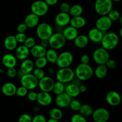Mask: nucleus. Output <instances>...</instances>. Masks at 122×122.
Wrapping results in <instances>:
<instances>
[{"mask_svg":"<svg viewBox=\"0 0 122 122\" xmlns=\"http://www.w3.org/2000/svg\"><path fill=\"white\" fill-rule=\"evenodd\" d=\"M75 71V77L81 81H86L90 79L94 75V70L89 64H78Z\"/></svg>","mask_w":122,"mask_h":122,"instance_id":"nucleus-1","label":"nucleus"},{"mask_svg":"<svg viewBox=\"0 0 122 122\" xmlns=\"http://www.w3.org/2000/svg\"><path fill=\"white\" fill-rule=\"evenodd\" d=\"M119 42V36L115 32H108L104 34L101 44L102 48L108 51L114 50L117 46Z\"/></svg>","mask_w":122,"mask_h":122,"instance_id":"nucleus-2","label":"nucleus"},{"mask_svg":"<svg viewBox=\"0 0 122 122\" xmlns=\"http://www.w3.org/2000/svg\"><path fill=\"white\" fill-rule=\"evenodd\" d=\"M113 2L112 0H95L94 10L98 15H107L113 9Z\"/></svg>","mask_w":122,"mask_h":122,"instance_id":"nucleus-3","label":"nucleus"},{"mask_svg":"<svg viewBox=\"0 0 122 122\" xmlns=\"http://www.w3.org/2000/svg\"><path fill=\"white\" fill-rule=\"evenodd\" d=\"M57 81L63 83H70L75 77V71L69 67L60 68L56 74Z\"/></svg>","mask_w":122,"mask_h":122,"instance_id":"nucleus-4","label":"nucleus"},{"mask_svg":"<svg viewBox=\"0 0 122 122\" xmlns=\"http://www.w3.org/2000/svg\"><path fill=\"white\" fill-rule=\"evenodd\" d=\"M36 32L37 36L40 40H48L54 33L52 26L46 22L39 23V25L36 26Z\"/></svg>","mask_w":122,"mask_h":122,"instance_id":"nucleus-5","label":"nucleus"},{"mask_svg":"<svg viewBox=\"0 0 122 122\" xmlns=\"http://www.w3.org/2000/svg\"><path fill=\"white\" fill-rule=\"evenodd\" d=\"M66 39L61 32L53 33L48 39L50 46L54 50H60L66 45Z\"/></svg>","mask_w":122,"mask_h":122,"instance_id":"nucleus-6","label":"nucleus"},{"mask_svg":"<svg viewBox=\"0 0 122 122\" xmlns=\"http://www.w3.org/2000/svg\"><path fill=\"white\" fill-rule=\"evenodd\" d=\"M92 58L98 65L105 64L110 58L109 51L102 47L98 48L93 52Z\"/></svg>","mask_w":122,"mask_h":122,"instance_id":"nucleus-7","label":"nucleus"},{"mask_svg":"<svg viewBox=\"0 0 122 122\" xmlns=\"http://www.w3.org/2000/svg\"><path fill=\"white\" fill-rule=\"evenodd\" d=\"M31 12L39 17L46 15L49 10V6L45 1L37 0L32 3L30 5Z\"/></svg>","mask_w":122,"mask_h":122,"instance_id":"nucleus-8","label":"nucleus"},{"mask_svg":"<svg viewBox=\"0 0 122 122\" xmlns=\"http://www.w3.org/2000/svg\"><path fill=\"white\" fill-rule=\"evenodd\" d=\"M73 60L72 54L70 51H65L58 55L56 64L59 68L69 67L72 64Z\"/></svg>","mask_w":122,"mask_h":122,"instance_id":"nucleus-9","label":"nucleus"},{"mask_svg":"<svg viewBox=\"0 0 122 122\" xmlns=\"http://www.w3.org/2000/svg\"><path fill=\"white\" fill-rule=\"evenodd\" d=\"M20 84L28 90H33L38 87V80L32 73L25 74L20 77Z\"/></svg>","mask_w":122,"mask_h":122,"instance_id":"nucleus-10","label":"nucleus"},{"mask_svg":"<svg viewBox=\"0 0 122 122\" xmlns=\"http://www.w3.org/2000/svg\"><path fill=\"white\" fill-rule=\"evenodd\" d=\"M91 116L95 122H107L110 119V112L107 108L100 107L94 110Z\"/></svg>","mask_w":122,"mask_h":122,"instance_id":"nucleus-11","label":"nucleus"},{"mask_svg":"<svg viewBox=\"0 0 122 122\" xmlns=\"http://www.w3.org/2000/svg\"><path fill=\"white\" fill-rule=\"evenodd\" d=\"M113 25V21L107 15H101L95 21V27L104 32L110 29Z\"/></svg>","mask_w":122,"mask_h":122,"instance_id":"nucleus-12","label":"nucleus"},{"mask_svg":"<svg viewBox=\"0 0 122 122\" xmlns=\"http://www.w3.org/2000/svg\"><path fill=\"white\" fill-rule=\"evenodd\" d=\"M55 82L50 76H45L38 81V85L41 91L51 92L52 91Z\"/></svg>","mask_w":122,"mask_h":122,"instance_id":"nucleus-13","label":"nucleus"},{"mask_svg":"<svg viewBox=\"0 0 122 122\" xmlns=\"http://www.w3.org/2000/svg\"><path fill=\"white\" fill-rule=\"evenodd\" d=\"M71 100L72 98L64 92L62 94L56 95L55 102L58 108H65L69 107Z\"/></svg>","mask_w":122,"mask_h":122,"instance_id":"nucleus-14","label":"nucleus"},{"mask_svg":"<svg viewBox=\"0 0 122 122\" xmlns=\"http://www.w3.org/2000/svg\"><path fill=\"white\" fill-rule=\"evenodd\" d=\"M106 100L110 106L116 107L120 104L122 98L119 92L115 91H110L106 94Z\"/></svg>","mask_w":122,"mask_h":122,"instance_id":"nucleus-15","label":"nucleus"},{"mask_svg":"<svg viewBox=\"0 0 122 122\" xmlns=\"http://www.w3.org/2000/svg\"><path fill=\"white\" fill-rule=\"evenodd\" d=\"M71 16L68 13L60 12L55 17V23L59 27H63L70 24Z\"/></svg>","mask_w":122,"mask_h":122,"instance_id":"nucleus-16","label":"nucleus"},{"mask_svg":"<svg viewBox=\"0 0 122 122\" xmlns=\"http://www.w3.org/2000/svg\"><path fill=\"white\" fill-rule=\"evenodd\" d=\"M36 101L40 106L46 107L52 103V97L50 92L41 91L38 93Z\"/></svg>","mask_w":122,"mask_h":122,"instance_id":"nucleus-17","label":"nucleus"},{"mask_svg":"<svg viewBox=\"0 0 122 122\" xmlns=\"http://www.w3.org/2000/svg\"><path fill=\"white\" fill-rule=\"evenodd\" d=\"M17 58L15 56L11 54L7 53L4 55L1 59L2 64L6 68H11L15 67L17 65Z\"/></svg>","mask_w":122,"mask_h":122,"instance_id":"nucleus-18","label":"nucleus"},{"mask_svg":"<svg viewBox=\"0 0 122 122\" xmlns=\"http://www.w3.org/2000/svg\"><path fill=\"white\" fill-rule=\"evenodd\" d=\"M34 69V62L30 59L26 58V59L23 60L21 64H20V71L23 75L32 73Z\"/></svg>","mask_w":122,"mask_h":122,"instance_id":"nucleus-19","label":"nucleus"},{"mask_svg":"<svg viewBox=\"0 0 122 122\" xmlns=\"http://www.w3.org/2000/svg\"><path fill=\"white\" fill-rule=\"evenodd\" d=\"M103 35V32H101L96 27H94V28H92L89 30L87 36H88L89 41L92 42L100 43L101 42Z\"/></svg>","mask_w":122,"mask_h":122,"instance_id":"nucleus-20","label":"nucleus"},{"mask_svg":"<svg viewBox=\"0 0 122 122\" xmlns=\"http://www.w3.org/2000/svg\"><path fill=\"white\" fill-rule=\"evenodd\" d=\"M15 56L17 59L19 60H24L28 58L30 53V49L26 47L24 44L17 46L15 48Z\"/></svg>","mask_w":122,"mask_h":122,"instance_id":"nucleus-21","label":"nucleus"},{"mask_svg":"<svg viewBox=\"0 0 122 122\" xmlns=\"http://www.w3.org/2000/svg\"><path fill=\"white\" fill-rule=\"evenodd\" d=\"M17 86L12 82H6L2 85L1 87V92L7 97H13L15 95Z\"/></svg>","mask_w":122,"mask_h":122,"instance_id":"nucleus-22","label":"nucleus"},{"mask_svg":"<svg viewBox=\"0 0 122 122\" xmlns=\"http://www.w3.org/2000/svg\"><path fill=\"white\" fill-rule=\"evenodd\" d=\"M24 23L26 25L27 28L36 27L39 23V17L32 13H30L25 18Z\"/></svg>","mask_w":122,"mask_h":122,"instance_id":"nucleus-23","label":"nucleus"},{"mask_svg":"<svg viewBox=\"0 0 122 122\" xmlns=\"http://www.w3.org/2000/svg\"><path fill=\"white\" fill-rule=\"evenodd\" d=\"M62 34L63 35L66 40L74 41V39L79 35L78 29L72 27L71 26H67L63 29Z\"/></svg>","mask_w":122,"mask_h":122,"instance_id":"nucleus-24","label":"nucleus"},{"mask_svg":"<svg viewBox=\"0 0 122 122\" xmlns=\"http://www.w3.org/2000/svg\"><path fill=\"white\" fill-rule=\"evenodd\" d=\"M65 92L68 95L72 98H76L80 95L79 88V85L75 84V83L70 82L65 87Z\"/></svg>","mask_w":122,"mask_h":122,"instance_id":"nucleus-25","label":"nucleus"},{"mask_svg":"<svg viewBox=\"0 0 122 122\" xmlns=\"http://www.w3.org/2000/svg\"><path fill=\"white\" fill-rule=\"evenodd\" d=\"M74 45L77 48H84L89 44V39L88 36L85 35H78L74 39Z\"/></svg>","mask_w":122,"mask_h":122,"instance_id":"nucleus-26","label":"nucleus"},{"mask_svg":"<svg viewBox=\"0 0 122 122\" xmlns=\"http://www.w3.org/2000/svg\"><path fill=\"white\" fill-rule=\"evenodd\" d=\"M19 43L17 41L15 36L9 35L6 37L4 41V45L6 50L8 51H13L15 50Z\"/></svg>","mask_w":122,"mask_h":122,"instance_id":"nucleus-27","label":"nucleus"},{"mask_svg":"<svg viewBox=\"0 0 122 122\" xmlns=\"http://www.w3.org/2000/svg\"><path fill=\"white\" fill-rule=\"evenodd\" d=\"M46 49L42 46L40 44H36L32 48L30 49V53L35 58L45 57Z\"/></svg>","mask_w":122,"mask_h":122,"instance_id":"nucleus-28","label":"nucleus"},{"mask_svg":"<svg viewBox=\"0 0 122 122\" xmlns=\"http://www.w3.org/2000/svg\"><path fill=\"white\" fill-rule=\"evenodd\" d=\"M86 24V20L82 15L76 17H71L70 25L72 27L79 29L84 27Z\"/></svg>","mask_w":122,"mask_h":122,"instance_id":"nucleus-29","label":"nucleus"},{"mask_svg":"<svg viewBox=\"0 0 122 122\" xmlns=\"http://www.w3.org/2000/svg\"><path fill=\"white\" fill-rule=\"evenodd\" d=\"M108 68L105 64H100L95 68L94 71V74L95 77L98 79H103L106 77L108 73Z\"/></svg>","mask_w":122,"mask_h":122,"instance_id":"nucleus-30","label":"nucleus"},{"mask_svg":"<svg viewBox=\"0 0 122 122\" xmlns=\"http://www.w3.org/2000/svg\"><path fill=\"white\" fill-rule=\"evenodd\" d=\"M58 56V54L57 52V50L51 48L46 50L45 57H46L48 63L52 64H56V61H57Z\"/></svg>","mask_w":122,"mask_h":122,"instance_id":"nucleus-31","label":"nucleus"},{"mask_svg":"<svg viewBox=\"0 0 122 122\" xmlns=\"http://www.w3.org/2000/svg\"><path fill=\"white\" fill-rule=\"evenodd\" d=\"M48 114L51 119L57 120H61L63 117V112L61 108L58 107H54L51 108L49 110Z\"/></svg>","mask_w":122,"mask_h":122,"instance_id":"nucleus-32","label":"nucleus"},{"mask_svg":"<svg viewBox=\"0 0 122 122\" xmlns=\"http://www.w3.org/2000/svg\"><path fill=\"white\" fill-rule=\"evenodd\" d=\"M83 11V7L80 4H74L70 7L69 14L71 17L80 16L82 14Z\"/></svg>","mask_w":122,"mask_h":122,"instance_id":"nucleus-33","label":"nucleus"},{"mask_svg":"<svg viewBox=\"0 0 122 122\" xmlns=\"http://www.w3.org/2000/svg\"><path fill=\"white\" fill-rule=\"evenodd\" d=\"M93 112H94V110L92 108L91 106H89V104H82L81 108L79 111L80 114L83 116L85 117L91 116Z\"/></svg>","mask_w":122,"mask_h":122,"instance_id":"nucleus-34","label":"nucleus"},{"mask_svg":"<svg viewBox=\"0 0 122 122\" xmlns=\"http://www.w3.org/2000/svg\"><path fill=\"white\" fill-rule=\"evenodd\" d=\"M65 87L64 83L59 82V81H57V82H55L54 85L52 92L56 95H59V94L64 92Z\"/></svg>","mask_w":122,"mask_h":122,"instance_id":"nucleus-35","label":"nucleus"},{"mask_svg":"<svg viewBox=\"0 0 122 122\" xmlns=\"http://www.w3.org/2000/svg\"><path fill=\"white\" fill-rule=\"evenodd\" d=\"M48 63V62L45 57H39V58H37L35 61L34 62L35 67L37 68H40V69H44Z\"/></svg>","mask_w":122,"mask_h":122,"instance_id":"nucleus-36","label":"nucleus"},{"mask_svg":"<svg viewBox=\"0 0 122 122\" xmlns=\"http://www.w3.org/2000/svg\"><path fill=\"white\" fill-rule=\"evenodd\" d=\"M107 16L110 18L111 20L112 21H116L119 20V18L120 17V13L117 10H113L112 9L108 13V14H107Z\"/></svg>","mask_w":122,"mask_h":122,"instance_id":"nucleus-37","label":"nucleus"},{"mask_svg":"<svg viewBox=\"0 0 122 122\" xmlns=\"http://www.w3.org/2000/svg\"><path fill=\"white\" fill-rule=\"evenodd\" d=\"M81 106H82V104H81V101L75 99V100H71V102L69 104V107L73 112H79Z\"/></svg>","mask_w":122,"mask_h":122,"instance_id":"nucleus-38","label":"nucleus"},{"mask_svg":"<svg viewBox=\"0 0 122 122\" xmlns=\"http://www.w3.org/2000/svg\"><path fill=\"white\" fill-rule=\"evenodd\" d=\"M32 74L34 75L35 77L38 81L45 76V71L43 70V69H40V68L36 67L35 69H33V71H32Z\"/></svg>","mask_w":122,"mask_h":122,"instance_id":"nucleus-39","label":"nucleus"},{"mask_svg":"<svg viewBox=\"0 0 122 122\" xmlns=\"http://www.w3.org/2000/svg\"><path fill=\"white\" fill-rule=\"evenodd\" d=\"M70 122H87L85 117L81 115L80 113H76L71 116Z\"/></svg>","mask_w":122,"mask_h":122,"instance_id":"nucleus-40","label":"nucleus"},{"mask_svg":"<svg viewBox=\"0 0 122 122\" xmlns=\"http://www.w3.org/2000/svg\"><path fill=\"white\" fill-rule=\"evenodd\" d=\"M28 91V89H26L25 87L23 86H20L19 88H17L15 95H17L18 97H25L27 96Z\"/></svg>","mask_w":122,"mask_h":122,"instance_id":"nucleus-41","label":"nucleus"},{"mask_svg":"<svg viewBox=\"0 0 122 122\" xmlns=\"http://www.w3.org/2000/svg\"><path fill=\"white\" fill-rule=\"evenodd\" d=\"M23 44L26 47L28 48H32L35 45H36L35 39L33 37H27V38H26V41H25Z\"/></svg>","mask_w":122,"mask_h":122,"instance_id":"nucleus-42","label":"nucleus"},{"mask_svg":"<svg viewBox=\"0 0 122 122\" xmlns=\"http://www.w3.org/2000/svg\"><path fill=\"white\" fill-rule=\"evenodd\" d=\"M32 117L27 113H23L18 119V122H32Z\"/></svg>","mask_w":122,"mask_h":122,"instance_id":"nucleus-43","label":"nucleus"},{"mask_svg":"<svg viewBox=\"0 0 122 122\" xmlns=\"http://www.w3.org/2000/svg\"><path fill=\"white\" fill-rule=\"evenodd\" d=\"M15 38L18 43L24 44L27 38V36L25 34V33H17L15 35Z\"/></svg>","mask_w":122,"mask_h":122,"instance_id":"nucleus-44","label":"nucleus"},{"mask_svg":"<svg viewBox=\"0 0 122 122\" xmlns=\"http://www.w3.org/2000/svg\"><path fill=\"white\" fill-rule=\"evenodd\" d=\"M70 5L67 2H62L60 4L59 6V9L60 10V12L63 13H69V10L70 9Z\"/></svg>","mask_w":122,"mask_h":122,"instance_id":"nucleus-45","label":"nucleus"},{"mask_svg":"<svg viewBox=\"0 0 122 122\" xmlns=\"http://www.w3.org/2000/svg\"><path fill=\"white\" fill-rule=\"evenodd\" d=\"M17 71L15 67L8 68L7 70V75L10 78H14L17 76Z\"/></svg>","mask_w":122,"mask_h":122,"instance_id":"nucleus-46","label":"nucleus"},{"mask_svg":"<svg viewBox=\"0 0 122 122\" xmlns=\"http://www.w3.org/2000/svg\"><path fill=\"white\" fill-rule=\"evenodd\" d=\"M37 97H38V93L33 90L30 91L29 92H28V93L27 94V99L29 101H32V102L36 101Z\"/></svg>","mask_w":122,"mask_h":122,"instance_id":"nucleus-47","label":"nucleus"},{"mask_svg":"<svg viewBox=\"0 0 122 122\" xmlns=\"http://www.w3.org/2000/svg\"><path fill=\"white\" fill-rule=\"evenodd\" d=\"M32 122H46V119L42 114H37L32 118Z\"/></svg>","mask_w":122,"mask_h":122,"instance_id":"nucleus-48","label":"nucleus"},{"mask_svg":"<svg viewBox=\"0 0 122 122\" xmlns=\"http://www.w3.org/2000/svg\"><path fill=\"white\" fill-rule=\"evenodd\" d=\"M105 65L108 68V69H114L116 67L117 64L116 62V61L112 59V58H109L108 60L106 62Z\"/></svg>","mask_w":122,"mask_h":122,"instance_id":"nucleus-49","label":"nucleus"},{"mask_svg":"<svg viewBox=\"0 0 122 122\" xmlns=\"http://www.w3.org/2000/svg\"><path fill=\"white\" fill-rule=\"evenodd\" d=\"M16 30L17 33H25L27 30V27L23 23L19 24L16 27Z\"/></svg>","mask_w":122,"mask_h":122,"instance_id":"nucleus-50","label":"nucleus"},{"mask_svg":"<svg viewBox=\"0 0 122 122\" xmlns=\"http://www.w3.org/2000/svg\"><path fill=\"white\" fill-rule=\"evenodd\" d=\"M90 58L88 54H83L81 57V63L82 64H89Z\"/></svg>","mask_w":122,"mask_h":122,"instance_id":"nucleus-51","label":"nucleus"},{"mask_svg":"<svg viewBox=\"0 0 122 122\" xmlns=\"http://www.w3.org/2000/svg\"><path fill=\"white\" fill-rule=\"evenodd\" d=\"M40 45L44 47L45 48H47L50 46V44H49L48 40H46V39H44V40H41Z\"/></svg>","mask_w":122,"mask_h":122,"instance_id":"nucleus-52","label":"nucleus"},{"mask_svg":"<svg viewBox=\"0 0 122 122\" xmlns=\"http://www.w3.org/2000/svg\"><path fill=\"white\" fill-rule=\"evenodd\" d=\"M45 2L48 6H53L58 3V0H45Z\"/></svg>","mask_w":122,"mask_h":122,"instance_id":"nucleus-53","label":"nucleus"},{"mask_svg":"<svg viewBox=\"0 0 122 122\" xmlns=\"http://www.w3.org/2000/svg\"><path fill=\"white\" fill-rule=\"evenodd\" d=\"M79 88L80 92L82 93L85 92L87 91V87L85 85H81L79 86Z\"/></svg>","mask_w":122,"mask_h":122,"instance_id":"nucleus-54","label":"nucleus"},{"mask_svg":"<svg viewBox=\"0 0 122 122\" xmlns=\"http://www.w3.org/2000/svg\"><path fill=\"white\" fill-rule=\"evenodd\" d=\"M48 73L51 75H53L54 74V70L51 67H49L48 69Z\"/></svg>","mask_w":122,"mask_h":122,"instance_id":"nucleus-55","label":"nucleus"},{"mask_svg":"<svg viewBox=\"0 0 122 122\" xmlns=\"http://www.w3.org/2000/svg\"><path fill=\"white\" fill-rule=\"evenodd\" d=\"M40 110L41 108H39L38 106H35V107H33V111H34V112H35V113H39V112H40Z\"/></svg>","mask_w":122,"mask_h":122,"instance_id":"nucleus-56","label":"nucleus"},{"mask_svg":"<svg viewBox=\"0 0 122 122\" xmlns=\"http://www.w3.org/2000/svg\"><path fill=\"white\" fill-rule=\"evenodd\" d=\"M46 122H60L59 120H54V119H52L50 118V119H48V120H46Z\"/></svg>","mask_w":122,"mask_h":122,"instance_id":"nucleus-57","label":"nucleus"},{"mask_svg":"<svg viewBox=\"0 0 122 122\" xmlns=\"http://www.w3.org/2000/svg\"><path fill=\"white\" fill-rule=\"evenodd\" d=\"M119 23H120V25L122 26V15H120V18H119Z\"/></svg>","mask_w":122,"mask_h":122,"instance_id":"nucleus-58","label":"nucleus"},{"mask_svg":"<svg viewBox=\"0 0 122 122\" xmlns=\"http://www.w3.org/2000/svg\"><path fill=\"white\" fill-rule=\"evenodd\" d=\"M119 36H120V38L122 39V26L121 28L120 29V30H119Z\"/></svg>","mask_w":122,"mask_h":122,"instance_id":"nucleus-59","label":"nucleus"},{"mask_svg":"<svg viewBox=\"0 0 122 122\" xmlns=\"http://www.w3.org/2000/svg\"><path fill=\"white\" fill-rule=\"evenodd\" d=\"M5 72L4 69H3L2 68H0V74H3Z\"/></svg>","mask_w":122,"mask_h":122,"instance_id":"nucleus-60","label":"nucleus"},{"mask_svg":"<svg viewBox=\"0 0 122 122\" xmlns=\"http://www.w3.org/2000/svg\"><path fill=\"white\" fill-rule=\"evenodd\" d=\"M112 1H113V2H120V1H121L122 0H112Z\"/></svg>","mask_w":122,"mask_h":122,"instance_id":"nucleus-61","label":"nucleus"},{"mask_svg":"<svg viewBox=\"0 0 122 122\" xmlns=\"http://www.w3.org/2000/svg\"><path fill=\"white\" fill-rule=\"evenodd\" d=\"M69 122V121H64V122Z\"/></svg>","mask_w":122,"mask_h":122,"instance_id":"nucleus-62","label":"nucleus"}]
</instances>
